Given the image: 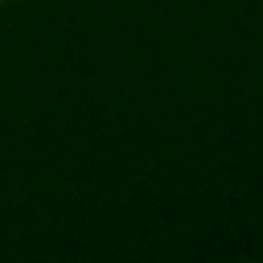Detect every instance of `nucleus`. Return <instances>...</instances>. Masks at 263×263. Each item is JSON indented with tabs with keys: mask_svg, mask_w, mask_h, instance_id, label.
I'll use <instances>...</instances> for the list:
<instances>
[{
	"mask_svg": "<svg viewBox=\"0 0 263 263\" xmlns=\"http://www.w3.org/2000/svg\"><path fill=\"white\" fill-rule=\"evenodd\" d=\"M0 4H4V0H0Z\"/></svg>",
	"mask_w": 263,
	"mask_h": 263,
	"instance_id": "1",
	"label": "nucleus"
}]
</instances>
